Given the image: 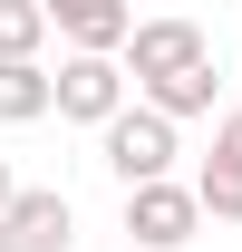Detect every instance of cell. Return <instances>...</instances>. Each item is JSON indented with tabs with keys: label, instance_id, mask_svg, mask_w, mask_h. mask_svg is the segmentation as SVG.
I'll list each match as a JSON object with an SVG mask.
<instances>
[{
	"label": "cell",
	"instance_id": "obj_1",
	"mask_svg": "<svg viewBox=\"0 0 242 252\" xmlns=\"http://www.w3.org/2000/svg\"><path fill=\"white\" fill-rule=\"evenodd\" d=\"M97 156H107V175H117L126 194L175 185V117H155V107H126V117L97 136Z\"/></svg>",
	"mask_w": 242,
	"mask_h": 252
},
{
	"label": "cell",
	"instance_id": "obj_2",
	"mask_svg": "<svg viewBox=\"0 0 242 252\" xmlns=\"http://www.w3.org/2000/svg\"><path fill=\"white\" fill-rule=\"evenodd\" d=\"M194 68H213V39L204 20H136V39H126V78L136 88H175V78H194Z\"/></svg>",
	"mask_w": 242,
	"mask_h": 252
},
{
	"label": "cell",
	"instance_id": "obj_3",
	"mask_svg": "<svg viewBox=\"0 0 242 252\" xmlns=\"http://www.w3.org/2000/svg\"><path fill=\"white\" fill-rule=\"evenodd\" d=\"M59 117L107 136L126 117V59H59Z\"/></svg>",
	"mask_w": 242,
	"mask_h": 252
},
{
	"label": "cell",
	"instance_id": "obj_4",
	"mask_svg": "<svg viewBox=\"0 0 242 252\" xmlns=\"http://www.w3.org/2000/svg\"><path fill=\"white\" fill-rule=\"evenodd\" d=\"M194 223H204V194H194V185H146V194H126V233H136L146 252H184Z\"/></svg>",
	"mask_w": 242,
	"mask_h": 252
},
{
	"label": "cell",
	"instance_id": "obj_5",
	"mask_svg": "<svg viewBox=\"0 0 242 252\" xmlns=\"http://www.w3.org/2000/svg\"><path fill=\"white\" fill-rule=\"evenodd\" d=\"M49 20H59L68 59H126V39H136V10L117 0H49Z\"/></svg>",
	"mask_w": 242,
	"mask_h": 252
},
{
	"label": "cell",
	"instance_id": "obj_6",
	"mask_svg": "<svg viewBox=\"0 0 242 252\" xmlns=\"http://www.w3.org/2000/svg\"><path fill=\"white\" fill-rule=\"evenodd\" d=\"M10 243L20 252H68L78 243V204H68L59 185H30L20 204H10Z\"/></svg>",
	"mask_w": 242,
	"mask_h": 252
},
{
	"label": "cell",
	"instance_id": "obj_7",
	"mask_svg": "<svg viewBox=\"0 0 242 252\" xmlns=\"http://www.w3.org/2000/svg\"><path fill=\"white\" fill-rule=\"evenodd\" d=\"M49 107H59V78H49L39 59H10V68H0V126H39Z\"/></svg>",
	"mask_w": 242,
	"mask_h": 252
},
{
	"label": "cell",
	"instance_id": "obj_8",
	"mask_svg": "<svg viewBox=\"0 0 242 252\" xmlns=\"http://www.w3.org/2000/svg\"><path fill=\"white\" fill-rule=\"evenodd\" d=\"M59 30L49 20V0H0V68L10 59H39V39Z\"/></svg>",
	"mask_w": 242,
	"mask_h": 252
},
{
	"label": "cell",
	"instance_id": "obj_9",
	"mask_svg": "<svg viewBox=\"0 0 242 252\" xmlns=\"http://www.w3.org/2000/svg\"><path fill=\"white\" fill-rule=\"evenodd\" d=\"M194 194H204V214H213V223H242V165H213V156H204Z\"/></svg>",
	"mask_w": 242,
	"mask_h": 252
},
{
	"label": "cell",
	"instance_id": "obj_10",
	"mask_svg": "<svg viewBox=\"0 0 242 252\" xmlns=\"http://www.w3.org/2000/svg\"><path fill=\"white\" fill-rule=\"evenodd\" d=\"M213 165H242V107H233L223 126H213Z\"/></svg>",
	"mask_w": 242,
	"mask_h": 252
},
{
	"label": "cell",
	"instance_id": "obj_11",
	"mask_svg": "<svg viewBox=\"0 0 242 252\" xmlns=\"http://www.w3.org/2000/svg\"><path fill=\"white\" fill-rule=\"evenodd\" d=\"M10 204H20V185H10V165H0V223H10Z\"/></svg>",
	"mask_w": 242,
	"mask_h": 252
}]
</instances>
